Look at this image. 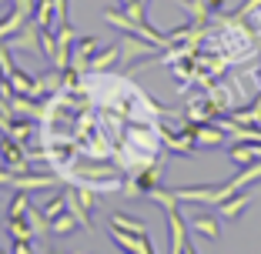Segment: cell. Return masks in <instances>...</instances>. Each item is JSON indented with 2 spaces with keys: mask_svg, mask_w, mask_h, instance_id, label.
Wrapping results in <instances>:
<instances>
[{
  "mask_svg": "<svg viewBox=\"0 0 261 254\" xmlns=\"http://www.w3.org/2000/svg\"><path fill=\"white\" fill-rule=\"evenodd\" d=\"M0 164H4V167H10L14 174H23V171H31L23 144H20L17 137H10L7 131H0Z\"/></svg>",
  "mask_w": 261,
  "mask_h": 254,
  "instance_id": "1",
  "label": "cell"
},
{
  "mask_svg": "<svg viewBox=\"0 0 261 254\" xmlns=\"http://www.w3.org/2000/svg\"><path fill=\"white\" fill-rule=\"evenodd\" d=\"M168 214V231H171V254H191L194 251V244H191V238H188V224H185V211H181V204L177 208H171V211H164Z\"/></svg>",
  "mask_w": 261,
  "mask_h": 254,
  "instance_id": "2",
  "label": "cell"
},
{
  "mask_svg": "<svg viewBox=\"0 0 261 254\" xmlns=\"http://www.w3.org/2000/svg\"><path fill=\"white\" fill-rule=\"evenodd\" d=\"M161 144H164V147H171L174 154H185V157H191L194 151H198V140H194L191 124H181V131L161 127Z\"/></svg>",
  "mask_w": 261,
  "mask_h": 254,
  "instance_id": "3",
  "label": "cell"
},
{
  "mask_svg": "<svg viewBox=\"0 0 261 254\" xmlns=\"http://www.w3.org/2000/svg\"><path fill=\"white\" fill-rule=\"evenodd\" d=\"M251 201H254V194L248 191H238V194H231L228 201H221V204H215V211H218V217L221 221H231V224H238L241 217H245V211L251 208Z\"/></svg>",
  "mask_w": 261,
  "mask_h": 254,
  "instance_id": "4",
  "label": "cell"
},
{
  "mask_svg": "<svg viewBox=\"0 0 261 254\" xmlns=\"http://www.w3.org/2000/svg\"><path fill=\"white\" fill-rule=\"evenodd\" d=\"M111 241L121 251H134V254H154L158 251L151 244V234H130V231H121V228H111Z\"/></svg>",
  "mask_w": 261,
  "mask_h": 254,
  "instance_id": "5",
  "label": "cell"
},
{
  "mask_svg": "<svg viewBox=\"0 0 261 254\" xmlns=\"http://www.w3.org/2000/svg\"><path fill=\"white\" fill-rule=\"evenodd\" d=\"M188 117H191L194 124L198 121H215V117H221V107L215 104L211 94H191V97H188Z\"/></svg>",
  "mask_w": 261,
  "mask_h": 254,
  "instance_id": "6",
  "label": "cell"
},
{
  "mask_svg": "<svg viewBox=\"0 0 261 254\" xmlns=\"http://www.w3.org/2000/svg\"><path fill=\"white\" fill-rule=\"evenodd\" d=\"M14 47H20V50H27L31 57H40V27L34 17H27L23 20V27L14 34Z\"/></svg>",
  "mask_w": 261,
  "mask_h": 254,
  "instance_id": "7",
  "label": "cell"
},
{
  "mask_svg": "<svg viewBox=\"0 0 261 254\" xmlns=\"http://www.w3.org/2000/svg\"><path fill=\"white\" fill-rule=\"evenodd\" d=\"M188 217H191V228L204 241H218L221 238V217H218V211L215 214H211V211H194V214H188Z\"/></svg>",
  "mask_w": 261,
  "mask_h": 254,
  "instance_id": "8",
  "label": "cell"
},
{
  "mask_svg": "<svg viewBox=\"0 0 261 254\" xmlns=\"http://www.w3.org/2000/svg\"><path fill=\"white\" fill-rule=\"evenodd\" d=\"M61 177L50 171V174H34V171H23V174H17L14 177V184H10V191H44V187H50V184H57Z\"/></svg>",
  "mask_w": 261,
  "mask_h": 254,
  "instance_id": "9",
  "label": "cell"
},
{
  "mask_svg": "<svg viewBox=\"0 0 261 254\" xmlns=\"http://www.w3.org/2000/svg\"><path fill=\"white\" fill-rule=\"evenodd\" d=\"M97 47H100L97 37H81L74 47H70V67H74L77 74H84L87 64H91V57L97 54Z\"/></svg>",
  "mask_w": 261,
  "mask_h": 254,
  "instance_id": "10",
  "label": "cell"
},
{
  "mask_svg": "<svg viewBox=\"0 0 261 254\" xmlns=\"http://www.w3.org/2000/svg\"><path fill=\"white\" fill-rule=\"evenodd\" d=\"M154 54V44L144 37H138V34H124L121 40V61L130 64V61H141V57H151Z\"/></svg>",
  "mask_w": 261,
  "mask_h": 254,
  "instance_id": "11",
  "label": "cell"
},
{
  "mask_svg": "<svg viewBox=\"0 0 261 254\" xmlns=\"http://www.w3.org/2000/svg\"><path fill=\"white\" fill-rule=\"evenodd\" d=\"M191 131H194V140H198V147H221L224 144V131L218 127V124L211 121H191Z\"/></svg>",
  "mask_w": 261,
  "mask_h": 254,
  "instance_id": "12",
  "label": "cell"
},
{
  "mask_svg": "<svg viewBox=\"0 0 261 254\" xmlns=\"http://www.w3.org/2000/svg\"><path fill=\"white\" fill-rule=\"evenodd\" d=\"M10 87H14V94H27V97H44V87H40L37 77H31V74H23L20 67H14L7 74Z\"/></svg>",
  "mask_w": 261,
  "mask_h": 254,
  "instance_id": "13",
  "label": "cell"
},
{
  "mask_svg": "<svg viewBox=\"0 0 261 254\" xmlns=\"http://www.w3.org/2000/svg\"><path fill=\"white\" fill-rule=\"evenodd\" d=\"M121 61V44H108V47H97V54L91 57V64H87V70H114V64Z\"/></svg>",
  "mask_w": 261,
  "mask_h": 254,
  "instance_id": "14",
  "label": "cell"
},
{
  "mask_svg": "<svg viewBox=\"0 0 261 254\" xmlns=\"http://www.w3.org/2000/svg\"><path fill=\"white\" fill-rule=\"evenodd\" d=\"M34 20H37L40 31H54L57 27V4L54 0H34Z\"/></svg>",
  "mask_w": 261,
  "mask_h": 254,
  "instance_id": "15",
  "label": "cell"
},
{
  "mask_svg": "<svg viewBox=\"0 0 261 254\" xmlns=\"http://www.w3.org/2000/svg\"><path fill=\"white\" fill-rule=\"evenodd\" d=\"M77 228H81V224H77V217L70 214V211H61L57 217L47 221V234H50V238H70Z\"/></svg>",
  "mask_w": 261,
  "mask_h": 254,
  "instance_id": "16",
  "label": "cell"
},
{
  "mask_svg": "<svg viewBox=\"0 0 261 254\" xmlns=\"http://www.w3.org/2000/svg\"><path fill=\"white\" fill-rule=\"evenodd\" d=\"M261 157V147L258 144H248V140H234L231 144V161L238 164V167H248Z\"/></svg>",
  "mask_w": 261,
  "mask_h": 254,
  "instance_id": "17",
  "label": "cell"
},
{
  "mask_svg": "<svg viewBox=\"0 0 261 254\" xmlns=\"http://www.w3.org/2000/svg\"><path fill=\"white\" fill-rule=\"evenodd\" d=\"M23 20H27V14H23V10H20V7H17V4H14V7H10L7 14L0 17V40L14 37V34H17V31H20V27H23Z\"/></svg>",
  "mask_w": 261,
  "mask_h": 254,
  "instance_id": "18",
  "label": "cell"
},
{
  "mask_svg": "<svg viewBox=\"0 0 261 254\" xmlns=\"http://www.w3.org/2000/svg\"><path fill=\"white\" fill-rule=\"evenodd\" d=\"M231 121L234 124H248V127H261V94L254 97V104L251 107H245V110H231Z\"/></svg>",
  "mask_w": 261,
  "mask_h": 254,
  "instance_id": "19",
  "label": "cell"
},
{
  "mask_svg": "<svg viewBox=\"0 0 261 254\" xmlns=\"http://www.w3.org/2000/svg\"><path fill=\"white\" fill-rule=\"evenodd\" d=\"M111 228H121V231H130V234H151L144 221H130V217L121 214V211H114V214H111Z\"/></svg>",
  "mask_w": 261,
  "mask_h": 254,
  "instance_id": "20",
  "label": "cell"
},
{
  "mask_svg": "<svg viewBox=\"0 0 261 254\" xmlns=\"http://www.w3.org/2000/svg\"><path fill=\"white\" fill-rule=\"evenodd\" d=\"M40 211H44L47 221H50V217H57L61 211H67V194L61 191V194H54V197H47L44 204H40Z\"/></svg>",
  "mask_w": 261,
  "mask_h": 254,
  "instance_id": "21",
  "label": "cell"
},
{
  "mask_svg": "<svg viewBox=\"0 0 261 254\" xmlns=\"http://www.w3.org/2000/svg\"><path fill=\"white\" fill-rule=\"evenodd\" d=\"M27 211H31L27 191H14V197H10V208H7V217H23Z\"/></svg>",
  "mask_w": 261,
  "mask_h": 254,
  "instance_id": "22",
  "label": "cell"
},
{
  "mask_svg": "<svg viewBox=\"0 0 261 254\" xmlns=\"http://www.w3.org/2000/svg\"><path fill=\"white\" fill-rule=\"evenodd\" d=\"M7 231H10V238H34L27 214H23V217H7Z\"/></svg>",
  "mask_w": 261,
  "mask_h": 254,
  "instance_id": "23",
  "label": "cell"
},
{
  "mask_svg": "<svg viewBox=\"0 0 261 254\" xmlns=\"http://www.w3.org/2000/svg\"><path fill=\"white\" fill-rule=\"evenodd\" d=\"M54 50H57V34L40 31V57H44V61H54Z\"/></svg>",
  "mask_w": 261,
  "mask_h": 254,
  "instance_id": "24",
  "label": "cell"
},
{
  "mask_svg": "<svg viewBox=\"0 0 261 254\" xmlns=\"http://www.w3.org/2000/svg\"><path fill=\"white\" fill-rule=\"evenodd\" d=\"M27 221H31V231L34 234H47V217H44V211H27Z\"/></svg>",
  "mask_w": 261,
  "mask_h": 254,
  "instance_id": "25",
  "label": "cell"
},
{
  "mask_svg": "<svg viewBox=\"0 0 261 254\" xmlns=\"http://www.w3.org/2000/svg\"><path fill=\"white\" fill-rule=\"evenodd\" d=\"M10 251L14 254H31V251H37V244H34V238H14L10 241Z\"/></svg>",
  "mask_w": 261,
  "mask_h": 254,
  "instance_id": "26",
  "label": "cell"
},
{
  "mask_svg": "<svg viewBox=\"0 0 261 254\" xmlns=\"http://www.w3.org/2000/svg\"><path fill=\"white\" fill-rule=\"evenodd\" d=\"M245 20L251 23L254 37H258V44H261V4H258V7H254V10H248V14H245Z\"/></svg>",
  "mask_w": 261,
  "mask_h": 254,
  "instance_id": "27",
  "label": "cell"
},
{
  "mask_svg": "<svg viewBox=\"0 0 261 254\" xmlns=\"http://www.w3.org/2000/svg\"><path fill=\"white\" fill-rule=\"evenodd\" d=\"M54 4H57V23L67 20L70 17V0H54Z\"/></svg>",
  "mask_w": 261,
  "mask_h": 254,
  "instance_id": "28",
  "label": "cell"
},
{
  "mask_svg": "<svg viewBox=\"0 0 261 254\" xmlns=\"http://www.w3.org/2000/svg\"><path fill=\"white\" fill-rule=\"evenodd\" d=\"M201 4H204V7L211 10V14H221V10H224V4H228V0H201Z\"/></svg>",
  "mask_w": 261,
  "mask_h": 254,
  "instance_id": "29",
  "label": "cell"
},
{
  "mask_svg": "<svg viewBox=\"0 0 261 254\" xmlns=\"http://www.w3.org/2000/svg\"><path fill=\"white\" fill-rule=\"evenodd\" d=\"M0 80H7V70H4V64H0Z\"/></svg>",
  "mask_w": 261,
  "mask_h": 254,
  "instance_id": "30",
  "label": "cell"
},
{
  "mask_svg": "<svg viewBox=\"0 0 261 254\" xmlns=\"http://www.w3.org/2000/svg\"><path fill=\"white\" fill-rule=\"evenodd\" d=\"M4 4H14V0H0V7H4Z\"/></svg>",
  "mask_w": 261,
  "mask_h": 254,
  "instance_id": "31",
  "label": "cell"
},
{
  "mask_svg": "<svg viewBox=\"0 0 261 254\" xmlns=\"http://www.w3.org/2000/svg\"><path fill=\"white\" fill-rule=\"evenodd\" d=\"M144 4H147V0H144Z\"/></svg>",
  "mask_w": 261,
  "mask_h": 254,
  "instance_id": "32",
  "label": "cell"
}]
</instances>
